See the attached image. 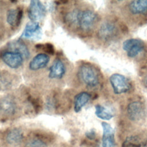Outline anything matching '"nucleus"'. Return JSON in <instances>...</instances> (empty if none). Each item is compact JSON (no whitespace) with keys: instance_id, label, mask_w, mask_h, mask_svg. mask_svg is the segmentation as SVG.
Masks as SVG:
<instances>
[{"instance_id":"nucleus-14","label":"nucleus","mask_w":147,"mask_h":147,"mask_svg":"<svg viewBox=\"0 0 147 147\" xmlns=\"http://www.w3.org/2000/svg\"><path fill=\"white\" fill-rule=\"evenodd\" d=\"M91 98V95L87 92H81L77 94L74 99V110L78 113L87 103Z\"/></svg>"},{"instance_id":"nucleus-16","label":"nucleus","mask_w":147,"mask_h":147,"mask_svg":"<svg viewBox=\"0 0 147 147\" xmlns=\"http://www.w3.org/2000/svg\"><path fill=\"white\" fill-rule=\"evenodd\" d=\"M130 11L134 14H141L147 11V0H137L130 2Z\"/></svg>"},{"instance_id":"nucleus-6","label":"nucleus","mask_w":147,"mask_h":147,"mask_svg":"<svg viewBox=\"0 0 147 147\" xmlns=\"http://www.w3.org/2000/svg\"><path fill=\"white\" fill-rule=\"evenodd\" d=\"M3 61L11 68H17L20 67L24 60L23 56L19 53L14 51H6L2 55Z\"/></svg>"},{"instance_id":"nucleus-19","label":"nucleus","mask_w":147,"mask_h":147,"mask_svg":"<svg viewBox=\"0 0 147 147\" xmlns=\"http://www.w3.org/2000/svg\"><path fill=\"white\" fill-rule=\"evenodd\" d=\"M95 115L100 119L103 120H110L113 117V114L104 106L96 105L95 107Z\"/></svg>"},{"instance_id":"nucleus-1","label":"nucleus","mask_w":147,"mask_h":147,"mask_svg":"<svg viewBox=\"0 0 147 147\" xmlns=\"http://www.w3.org/2000/svg\"><path fill=\"white\" fill-rule=\"evenodd\" d=\"M97 21V16L94 11L90 10H79L75 26L83 32H88L95 27Z\"/></svg>"},{"instance_id":"nucleus-12","label":"nucleus","mask_w":147,"mask_h":147,"mask_svg":"<svg viewBox=\"0 0 147 147\" xmlns=\"http://www.w3.org/2000/svg\"><path fill=\"white\" fill-rule=\"evenodd\" d=\"M65 73V67L60 59H56L49 68V78L51 79H61Z\"/></svg>"},{"instance_id":"nucleus-2","label":"nucleus","mask_w":147,"mask_h":147,"mask_svg":"<svg viewBox=\"0 0 147 147\" xmlns=\"http://www.w3.org/2000/svg\"><path fill=\"white\" fill-rule=\"evenodd\" d=\"M79 74L82 80L90 87H95L99 83V76L96 70L90 64L81 65Z\"/></svg>"},{"instance_id":"nucleus-7","label":"nucleus","mask_w":147,"mask_h":147,"mask_svg":"<svg viewBox=\"0 0 147 147\" xmlns=\"http://www.w3.org/2000/svg\"><path fill=\"white\" fill-rule=\"evenodd\" d=\"M40 34L41 28L38 22L30 21L26 24L21 37L26 39H35L38 38Z\"/></svg>"},{"instance_id":"nucleus-8","label":"nucleus","mask_w":147,"mask_h":147,"mask_svg":"<svg viewBox=\"0 0 147 147\" xmlns=\"http://www.w3.org/2000/svg\"><path fill=\"white\" fill-rule=\"evenodd\" d=\"M103 129L102 147H115L114 133L112 127L108 123L102 122Z\"/></svg>"},{"instance_id":"nucleus-20","label":"nucleus","mask_w":147,"mask_h":147,"mask_svg":"<svg viewBox=\"0 0 147 147\" xmlns=\"http://www.w3.org/2000/svg\"><path fill=\"white\" fill-rule=\"evenodd\" d=\"M123 147H147V144L137 137H130L123 142Z\"/></svg>"},{"instance_id":"nucleus-9","label":"nucleus","mask_w":147,"mask_h":147,"mask_svg":"<svg viewBox=\"0 0 147 147\" xmlns=\"http://www.w3.org/2000/svg\"><path fill=\"white\" fill-rule=\"evenodd\" d=\"M127 112L129 118L131 121L139 120L144 114L142 104L138 101L130 103L127 106Z\"/></svg>"},{"instance_id":"nucleus-5","label":"nucleus","mask_w":147,"mask_h":147,"mask_svg":"<svg viewBox=\"0 0 147 147\" xmlns=\"http://www.w3.org/2000/svg\"><path fill=\"white\" fill-rule=\"evenodd\" d=\"M46 14V9L44 5L38 0L30 1L28 9V16L31 21L37 22L42 19Z\"/></svg>"},{"instance_id":"nucleus-10","label":"nucleus","mask_w":147,"mask_h":147,"mask_svg":"<svg viewBox=\"0 0 147 147\" xmlns=\"http://www.w3.org/2000/svg\"><path fill=\"white\" fill-rule=\"evenodd\" d=\"M49 61V57L45 53L36 55L30 61L29 68L32 71H37L45 68Z\"/></svg>"},{"instance_id":"nucleus-3","label":"nucleus","mask_w":147,"mask_h":147,"mask_svg":"<svg viewBox=\"0 0 147 147\" xmlns=\"http://www.w3.org/2000/svg\"><path fill=\"white\" fill-rule=\"evenodd\" d=\"M110 84L114 92L121 94L127 92L130 88V84L127 79L119 74H114L109 78Z\"/></svg>"},{"instance_id":"nucleus-15","label":"nucleus","mask_w":147,"mask_h":147,"mask_svg":"<svg viewBox=\"0 0 147 147\" xmlns=\"http://www.w3.org/2000/svg\"><path fill=\"white\" fill-rule=\"evenodd\" d=\"M16 109V105L14 100L9 97L3 98L0 102V109L7 114H13Z\"/></svg>"},{"instance_id":"nucleus-11","label":"nucleus","mask_w":147,"mask_h":147,"mask_svg":"<svg viewBox=\"0 0 147 147\" xmlns=\"http://www.w3.org/2000/svg\"><path fill=\"white\" fill-rule=\"evenodd\" d=\"M116 33V27L111 22H103L100 26L98 34L99 37L104 40H108L115 36Z\"/></svg>"},{"instance_id":"nucleus-18","label":"nucleus","mask_w":147,"mask_h":147,"mask_svg":"<svg viewBox=\"0 0 147 147\" xmlns=\"http://www.w3.org/2000/svg\"><path fill=\"white\" fill-rule=\"evenodd\" d=\"M23 133L18 129H13L6 136V141L10 144H16L21 142L23 139Z\"/></svg>"},{"instance_id":"nucleus-21","label":"nucleus","mask_w":147,"mask_h":147,"mask_svg":"<svg viewBox=\"0 0 147 147\" xmlns=\"http://www.w3.org/2000/svg\"><path fill=\"white\" fill-rule=\"evenodd\" d=\"M25 147H47V145L42 140L34 138L29 141L26 143Z\"/></svg>"},{"instance_id":"nucleus-22","label":"nucleus","mask_w":147,"mask_h":147,"mask_svg":"<svg viewBox=\"0 0 147 147\" xmlns=\"http://www.w3.org/2000/svg\"><path fill=\"white\" fill-rule=\"evenodd\" d=\"M41 47V48L46 52H47L49 54H53L55 52V49L53 48V46L49 43L45 44L44 45H40Z\"/></svg>"},{"instance_id":"nucleus-17","label":"nucleus","mask_w":147,"mask_h":147,"mask_svg":"<svg viewBox=\"0 0 147 147\" xmlns=\"http://www.w3.org/2000/svg\"><path fill=\"white\" fill-rule=\"evenodd\" d=\"M9 47L10 51L20 53L24 58H28L29 56V52L28 48L24 42L20 41H13L10 43Z\"/></svg>"},{"instance_id":"nucleus-13","label":"nucleus","mask_w":147,"mask_h":147,"mask_svg":"<svg viewBox=\"0 0 147 147\" xmlns=\"http://www.w3.org/2000/svg\"><path fill=\"white\" fill-rule=\"evenodd\" d=\"M22 15V9L20 7L10 9L7 13L6 21L11 26L17 27L20 24Z\"/></svg>"},{"instance_id":"nucleus-4","label":"nucleus","mask_w":147,"mask_h":147,"mask_svg":"<svg viewBox=\"0 0 147 147\" xmlns=\"http://www.w3.org/2000/svg\"><path fill=\"white\" fill-rule=\"evenodd\" d=\"M144 48V42L137 38H130L125 40L122 44V48L127 53V56L134 57L141 53Z\"/></svg>"}]
</instances>
